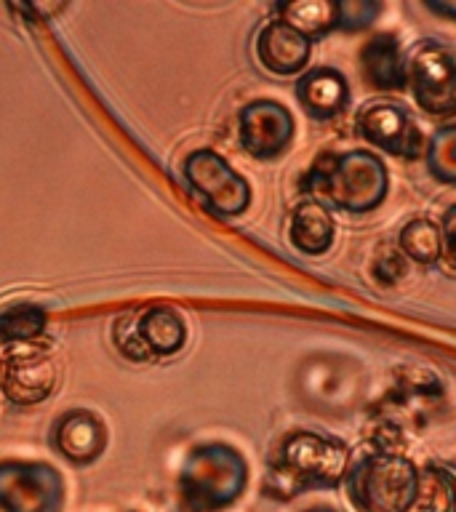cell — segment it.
Instances as JSON below:
<instances>
[{"label": "cell", "instance_id": "7", "mask_svg": "<svg viewBox=\"0 0 456 512\" xmlns=\"http://www.w3.org/2000/svg\"><path fill=\"white\" fill-rule=\"evenodd\" d=\"M184 179L216 216H240L251 206V184L214 150H195L184 160Z\"/></svg>", "mask_w": 456, "mask_h": 512}, {"label": "cell", "instance_id": "20", "mask_svg": "<svg viewBox=\"0 0 456 512\" xmlns=\"http://www.w3.org/2000/svg\"><path fill=\"white\" fill-rule=\"evenodd\" d=\"M424 160H427L432 179L456 187V123L435 128V134L424 147Z\"/></svg>", "mask_w": 456, "mask_h": 512}, {"label": "cell", "instance_id": "26", "mask_svg": "<svg viewBox=\"0 0 456 512\" xmlns=\"http://www.w3.org/2000/svg\"><path fill=\"white\" fill-rule=\"evenodd\" d=\"M0 374H3V366H0Z\"/></svg>", "mask_w": 456, "mask_h": 512}, {"label": "cell", "instance_id": "13", "mask_svg": "<svg viewBox=\"0 0 456 512\" xmlns=\"http://www.w3.org/2000/svg\"><path fill=\"white\" fill-rule=\"evenodd\" d=\"M54 446L72 464H91L107 446V430L99 416L86 408H75L56 422Z\"/></svg>", "mask_w": 456, "mask_h": 512}, {"label": "cell", "instance_id": "17", "mask_svg": "<svg viewBox=\"0 0 456 512\" xmlns=\"http://www.w3.org/2000/svg\"><path fill=\"white\" fill-rule=\"evenodd\" d=\"M275 11L280 22L302 32L304 38H326L328 32L339 30V3L336 0H294V3H278Z\"/></svg>", "mask_w": 456, "mask_h": 512}, {"label": "cell", "instance_id": "8", "mask_svg": "<svg viewBox=\"0 0 456 512\" xmlns=\"http://www.w3.org/2000/svg\"><path fill=\"white\" fill-rule=\"evenodd\" d=\"M64 478L43 462H0V512H62Z\"/></svg>", "mask_w": 456, "mask_h": 512}, {"label": "cell", "instance_id": "3", "mask_svg": "<svg viewBox=\"0 0 456 512\" xmlns=\"http://www.w3.org/2000/svg\"><path fill=\"white\" fill-rule=\"evenodd\" d=\"M248 486V462L227 443L192 448L179 475V491L192 512H222L238 502Z\"/></svg>", "mask_w": 456, "mask_h": 512}, {"label": "cell", "instance_id": "19", "mask_svg": "<svg viewBox=\"0 0 456 512\" xmlns=\"http://www.w3.org/2000/svg\"><path fill=\"white\" fill-rule=\"evenodd\" d=\"M400 251L416 264H435L443 259V238H440V227L432 219H411L403 224L398 232Z\"/></svg>", "mask_w": 456, "mask_h": 512}, {"label": "cell", "instance_id": "9", "mask_svg": "<svg viewBox=\"0 0 456 512\" xmlns=\"http://www.w3.org/2000/svg\"><path fill=\"white\" fill-rule=\"evenodd\" d=\"M355 128L376 150L395 155V158L414 160L424 150L422 128L408 115L403 104L395 102H368L355 115Z\"/></svg>", "mask_w": 456, "mask_h": 512}, {"label": "cell", "instance_id": "21", "mask_svg": "<svg viewBox=\"0 0 456 512\" xmlns=\"http://www.w3.org/2000/svg\"><path fill=\"white\" fill-rule=\"evenodd\" d=\"M43 331H46V312L35 304H14L0 312V339L6 344L32 342Z\"/></svg>", "mask_w": 456, "mask_h": 512}, {"label": "cell", "instance_id": "5", "mask_svg": "<svg viewBox=\"0 0 456 512\" xmlns=\"http://www.w3.org/2000/svg\"><path fill=\"white\" fill-rule=\"evenodd\" d=\"M406 86L416 107L432 118L456 115V54L446 43L422 40L406 56Z\"/></svg>", "mask_w": 456, "mask_h": 512}, {"label": "cell", "instance_id": "23", "mask_svg": "<svg viewBox=\"0 0 456 512\" xmlns=\"http://www.w3.org/2000/svg\"><path fill=\"white\" fill-rule=\"evenodd\" d=\"M440 238H443V256L456 270V203L448 206L443 219H440Z\"/></svg>", "mask_w": 456, "mask_h": 512}, {"label": "cell", "instance_id": "16", "mask_svg": "<svg viewBox=\"0 0 456 512\" xmlns=\"http://www.w3.org/2000/svg\"><path fill=\"white\" fill-rule=\"evenodd\" d=\"M291 246L304 256H323L331 251L336 238V222L331 211L318 200H304L291 214V227H288Z\"/></svg>", "mask_w": 456, "mask_h": 512}, {"label": "cell", "instance_id": "22", "mask_svg": "<svg viewBox=\"0 0 456 512\" xmlns=\"http://www.w3.org/2000/svg\"><path fill=\"white\" fill-rule=\"evenodd\" d=\"M379 14V3L371 0H344L339 3V30L358 32L366 30Z\"/></svg>", "mask_w": 456, "mask_h": 512}, {"label": "cell", "instance_id": "4", "mask_svg": "<svg viewBox=\"0 0 456 512\" xmlns=\"http://www.w3.org/2000/svg\"><path fill=\"white\" fill-rule=\"evenodd\" d=\"M419 486V467L408 456L376 451L355 459L344 488L355 512H408Z\"/></svg>", "mask_w": 456, "mask_h": 512}, {"label": "cell", "instance_id": "11", "mask_svg": "<svg viewBox=\"0 0 456 512\" xmlns=\"http://www.w3.org/2000/svg\"><path fill=\"white\" fill-rule=\"evenodd\" d=\"M310 56V40L280 19L267 22L256 35V59L272 75H280V78L299 75L302 70H307Z\"/></svg>", "mask_w": 456, "mask_h": 512}, {"label": "cell", "instance_id": "2", "mask_svg": "<svg viewBox=\"0 0 456 512\" xmlns=\"http://www.w3.org/2000/svg\"><path fill=\"white\" fill-rule=\"evenodd\" d=\"M350 470V448L334 435L296 430L283 438L270 467V491L299 496L315 488L342 486Z\"/></svg>", "mask_w": 456, "mask_h": 512}, {"label": "cell", "instance_id": "6", "mask_svg": "<svg viewBox=\"0 0 456 512\" xmlns=\"http://www.w3.org/2000/svg\"><path fill=\"white\" fill-rule=\"evenodd\" d=\"M112 339L128 360H163L176 355L187 344V323L171 307H150L136 318H120Z\"/></svg>", "mask_w": 456, "mask_h": 512}, {"label": "cell", "instance_id": "1", "mask_svg": "<svg viewBox=\"0 0 456 512\" xmlns=\"http://www.w3.org/2000/svg\"><path fill=\"white\" fill-rule=\"evenodd\" d=\"M304 187L323 206L347 214H368L390 192V171L371 150L326 152L304 176Z\"/></svg>", "mask_w": 456, "mask_h": 512}, {"label": "cell", "instance_id": "24", "mask_svg": "<svg viewBox=\"0 0 456 512\" xmlns=\"http://www.w3.org/2000/svg\"><path fill=\"white\" fill-rule=\"evenodd\" d=\"M430 14L443 16L448 22H456V0H424L422 3Z\"/></svg>", "mask_w": 456, "mask_h": 512}, {"label": "cell", "instance_id": "14", "mask_svg": "<svg viewBox=\"0 0 456 512\" xmlns=\"http://www.w3.org/2000/svg\"><path fill=\"white\" fill-rule=\"evenodd\" d=\"M358 64L368 86L379 91L406 88V56L392 32H376L374 38H368L360 48Z\"/></svg>", "mask_w": 456, "mask_h": 512}, {"label": "cell", "instance_id": "15", "mask_svg": "<svg viewBox=\"0 0 456 512\" xmlns=\"http://www.w3.org/2000/svg\"><path fill=\"white\" fill-rule=\"evenodd\" d=\"M56 384V368L46 358H16L0 374V390L16 406H35L51 395Z\"/></svg>", "mask_w": 456, "mask_h": 512}, {"label": "cell", "instance_id": "10", "mask_svg": "<svg viewBox=\"0 0 456 512\" xmlns=\"http://www.w3.org/2000/svg\"><path fill=\"white\" fill-rule=\"evenodd\" d=\"M294 115L272 99H256L238 115V134L243 150L256 160H275L294 142Z\"/></svg>", "mask_w": 456, "mask_h": 512}, {"label": "cell", "instance_id": "12", "mask_svg": "<svg viewBox=\"0 0 456 512\" xmlns=\"http://www.w3.org/2000/svg\"><path fill=\"white\" fill-rule=\"evenodd\" d=\"M296 99L312 120H331L350 104V83L336 67H312L296 80Z\"/></svg>", "mask_w": 456, "mask_h": 512}, {"label": "cell", "instance_id": "25", "mask_svg": "<svg viewBox=\"0 0 456 512\" xmlns=\"http://www.w3.org/2000/svg\"><path fill=\"white\" fill-rule=\"evenodd\" d=\"M304 512H336L331 507H312V510H304Z\"/></svg>", "mask_w": 456, "mask_h": 512}, {"label": "cell", "instance_id": "18", "mask_svg": "<svg viewBox=\"0 0 456 512\" xmlns=\"http://www.w3.org/2000/svg\"><path fill=\"white\" fill-rule=\"evenodd\" d=\"M408 512H456V467H419V486Z\"/></svg>", "mask_w": 456, "mask_h": 512}]
</instances>
